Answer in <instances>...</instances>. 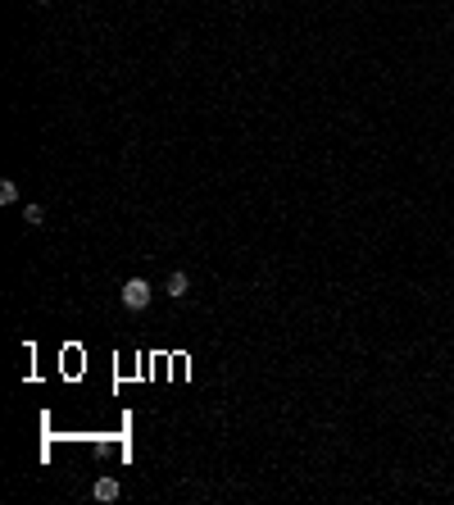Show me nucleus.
<instances>
[{"label":"nucleus","instance_id":"obj_4","mask_svg":"<svg viewBox=\"0 0 454 505\" xmlns=\"http://www.w3.org/2000/svg\"><path fill=\"white\" fill-rule=\"evenodd\" d=\"M14 200H19V182L5 178V182H0V205H14Z\"/></svg>","mask_w":454,"mask_h":505},{"label":"nucleus","instance_id":"obj_3","mask_svg":"<svg viewBox=\"0 0 454 505\" xmlns=\"http://www.w3.org/2000/svg\"><path fill=\"white\" fill-rule=\"evenodd\" d=\"M186 292H191V278H186L182 269H173V274H168V296H173V301H182Z\"/></svg>","mask_w":454,"mask_h":505},{"label":"nucleus","instance_id":"obj_1","mask_svg":"<svg viewBox=\"0 0 454 505\" xmlns=\"http://www.w3.org/2000/svg\"><path fill=\"white\" fill-rule=\"evenodd\" d=\"M119 296H123V305H128V309H146L155 292H150V283H146V278H128Z\"/></svg>","mask_w":454,"mask_h":505},{"label":"nucleus","instance_id":"obj_2","mask_svg":"<svg viewBox=\"0 0 454 505\" xmlns=\"http://www.w3.org/2000/svg\"><path fill=\"white\" fill-rule=\"evenodd\" d=\"M119 492H123L119 478H109V473H105V478H96V487H91V496H96V501H119Z\"/></svg>","mask_w":454,"mask_h":505},{"label":"nucleus","instance_id":"obj_5","mask_svg":"<svg viewBox=\"0 0 454 505\" xmlns=\"http://www.w3.org/2000/svg\"><path fill=\"white\" fill-rule=\"evenodd\" d=\"M23 219H28V228H37V223H46V209L41 205H28V209H23Z\"/></svg>","mask_w":454,"mask_h":505},{"label":"nucleus","instance_id":"obj_6","mask_svg":"<svg viewBox=\"0 0 454 505\" xmlns=\"http://www.w3.org/2000/svg\"><path fill=\"white\" fill-rule=\"evenodd\" d=\"M37 5H50V0H37Z\"/></svg>","mask_w":454,"mask_h":505}]
</instances>
